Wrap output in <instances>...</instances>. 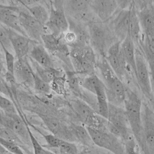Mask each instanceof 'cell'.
Wrapping results in <instances>:
<instances>
[{"label": "cell", "mask_w": 154, "mask_h": 154, "mask_svg": "<svg viewBox=\"0 0 154 154\" xmlns=\"http://www.w3.org/2000/svg\"><path fill=\"white\" fill-rule=\"evenodd\" d=\"M143 102L137 94L126 88L124 109L127 115L133 137L137 143L141 154H148L147 150L142 120Z\"/></svg>", "instance_id": "cell-1"}, {"label": "cell", "mask_w": 154, "mask_h": 154, "mask_svg": "<svg viewBox=\"0 0 154 154\" xmlns=\"http://www.w3.org/2000/svg\"><path fill=\"white\" fill-rule=\"evenodd\" d=\"M97 59L96 70L105 87L106 97L109 104L122 107L124 106L126 88L108 63L105 57Z\"/></svg>", "instance_id": "cell-2"}, {"label": "cell", "mask_w": 154, "mask_h": 154, "mask_svg": "<svg viewBox=\"0 0 154 154\" xmlns=\"http://www.w3.org/2000/svg\"><path fill=\"white\" fill-rule=\"evenodd\" d=\"M88 26L90 46L100 57H106L110 46L119 40L106 23L98 20L90 22Z\"/></svg>", "instance_id": "cell-3"}, {"label": "cell", "mask_w": 154, "mask_h": 154, "mask_svg": "<svg viewBox=\"0 0 154 154\" xmlns=\"http://www.w3.org/2000/svg\"><path fill=\"white\" fill-rule=\"evenodd\" d=\"M69 57L73 69L78 75L86 77L96 74V54L91 46L70 48Z\"/></svg>", "instance_id": "cell-4"}, {"label": "cell", "mask_w": 154, "mask_h": 154, "mask_svg": "<svg viewBox=\"0 0 154 154\" xmlns=\"http://www.w3.org/2000/svg\"><path fill=\"white\" fill-rule=\"evenodd\" d=\"M107 120L108 131L120 138L123 142L133 137L124 108L109 103Z\"/></svg>", "instance_id": "cell-5"}, {"label": "cell", "mask_w": 154, "mask_h": 154, "mask_svg": "<svg viewBox=\"0 0 154 154\" xmlns=\"http://www.w3.org/2000/svg\"><path fill=\"white\" fill-rule=\"evenodd\" d=\"M70 104L75 112L87 127L108 131L107 119L98 114L84 100L76 98L72 100Z\"/></svg>", "instance_id": "cell-6"}, {"label": "cell", "mask_w": 154, "mask_h": 154, "mask_svg": "<svg viewBox=\"0 0 154 154\" xmlns=\"http://www.w3.org/2000/svg\"><path fill=\"white\" fill-rule=\"evenodd\" d=\"M64 1H51L49 19L45 26L48 32L58 37L68 31L69 23L64 7Z\"/></svg>", "instance_id": "cell-7"}, {"label": "cell", "mask_w": 154, "mask_h": 154, "mask_svg": "<svg viewBox=\"0 0 154 154\" xmlns=\"http://www.w3.org/2000/svg\"><path fill=\"white\" fill-rule=\"evenodd\" d=\"M136 78L140 90L154 111V96L151 87L150 72L147 61L138 50L136 54Z\"/></svg>", "instance_id": "cell-8"}, {"label": "cell", "mask_w": 154, "mask_h": 154, "mask_svg": "<svg viewBox=\"0 0 154 154\" xmlns=\"http://www.w3.org/2000/svg\"><path fill=\"white\" fill-rule=\"evenodd\" d=\"M94 144L112 154H125L123 141L108 131L86 127Z\"/></svg>", "instance_id": "cell-9"}, {"label": "cell", "mask_w": 154, "mask_h": 154, "mask_svg": "<svg viewBox=\"0 0 154 154\" xmlns=\"http://www.w3.org/2000/svg\"><path fill=\"white\" fill-rule=\"evenodd\" d=\"M18 14L21 27L31 40L43 44L42 36L48 32L45 26L36 20L19 1Z\"/></svg>", "instance_id": "cell-10"}, {"label": "cell", "mask_w": 154, "mask_h": 154, "mask_svg": "<svg viewBox=\"0 0 154 154\" xmlns=\"http://www.w3.org/2000/svg\"><path fill=\"white\" fill-rule=\"evenodd\" d=\"M64 7L66 15L77 21L86 24L94 21H100L92 11L89 1H64Z\"/></svg>", "instance_id": "cell-11"}, {"label": "cell", "mask_w": 154, "mask_h": 154, "mask_svg": "<svg viewBox=\"0 0 154 154\" xmlns=\"http://www.w3.org/2000/svg\"><path fill=\"white\" fill-rule=\"evenodd\" d=\"M0 118L1 126L12 130L17 134L24 144L29 146L32 145L28 131L29 127L18 113L8 116L1 111Z\"/></svg>", "instance_id": "cell-12"}, {"label": "cell", "mask_w": 154, "mask_h": 154, "mask_svg": "<svg viewBox=\"0 0 154 154\" xmlns=\"http://www.w3.org/2000/svg\"><path fill=\"white\" fill-rule=\"evenodd\" d=\"M133 5L128 9H121L113 19L108 21V26L119 41L122 42L129 33Z\"/></svg>", "instance_id": "cell-13"}, {"label": "cell", "mask_w": 154, "mask_h": 154, "mask_svg": "<svg viewBox=\"0 0 154 154\" xmlns=\"http://www.w3.org/2000/svg\"><path fill=\"white\" fill-rule=\"evenodd\" d=\"M34 73L28 56L16 59L14 75L18 84L27 88H34Z\"/></svg>", "instance_id": "cell-14"}, {"label": "cell", "mask_w": 154, "mask_h": 154, "mask_svg": "<svg viewBox=\"0 0 154 154\" xmlns=\"http://www.w3.org/2000/svg\"><path fill=\"white\" fill-rule=\"evenodd\" d=\"M121 42L116 41L110 46L105 58L113 71L122 81L126 76L128 67L121 52Z\"/></svg>", "instance_id": "cell-15"}, {"label": "cell", "mask_w": 154, "mask_h": 154, "mask_svg": "<svg viewBox=\"0 0 154 154\" xmlns=\"http://www.w3.org/2000/svg\"><path fill=\"white\" fill-rule=\"evenodd\" d=\"M19 10L17 5H1L0 21L4 26L27 37L20 25L18 14Z\"/></svg>", "instance_id": "cell-16"}, {"label": "cell", "mask_w": 154, "mask_h": 154, "mask_svg": "<svg viewBox=\"0 0 154 154\" xmlns=\"http://www.w3.org/2000/svg\"><path fill=\"white\" fill-rule=\"evenodd\" d=\"M89 3L94 13L104 23L111 19L119 7L118 1L115 0H91Z\"/></svg>", "instance_id": "cell-17"}, {"label": "cell", "mask_w": 154, "mask_h": 154, "mask_svg": "<svg viewBox=\"0 0 154 154\" xmlns=\"http://www.w3.org/2000/svg\"><path fill=\"white\" fill-rule=\"evenodd\" d=\"M144 138L148 154H154V111L146 103L142 107Z\"/></svg>", "instance_id": "cell-18"}, {"label": "cell", "mask_w": 154, "mask_h": 154, "mask_svg": "<svg viewBox=\"0 0 154 154\" xmlns=\"http://www.w3.org/2000/svg\"><path fill=\"white\" fill-rule=\"evenodd\" d=\"M66 16L69 23L68 31L74 33L76 36V45L75 48L90 46V36L88 24L77 21L67 15Z\"/></svg>", "instance_id": "cell-19"}, {"label": "cell", "mask_w": 154, "mask_h": 154, "mask_svg": "<svg viewBox=\"0 0 154 154\" xmlns=\"http://www.w3.org/2000/svg\"><path fill=\"white\" fill-rule=\"evenodd\" d=\"M28 57L42 67L49 69H55L54 61L43 44L32 41Z\"/></svg>", "instance_id": "cell-20"}, {"label": "cell", "mask_w": 154, "mask_h": 154, "mask_svg": "<svg viewBox=\"0 0 154 154\" xmlns=\"http://www.w3.org/2000/svg\"><path fill=\"white\" fill-rule=\"evenodd\" d=\"M8 31L15 54V59L27 56L32 40L14 30L8 28Z\"/></svg>", "instance_id": "cell-21"}, {"label": "cell", "mask_w": 154, "mask_h": 154, "mask_svg": "<svg viewBox=\"0 0 154 154\" xmlns=\"http://www.w3.org/2000/svg\"><path fill=\"white\" fill-rule=\"evenodd\" d=\"M38 116L53 135L65 141L74 139L69 127H66L55 117L42 114H38Z\"/></svg>", "instance_id": "cell-22"}, {"label": "cell", "mask_w": 154, "mask_h": 154, "mask_svg": "<svg viewBox=\"0 0 154 154\" xmlns=\"http://www.w3.org/2000/svg\"><path fill=\"white\" fill-rule=\"evenodd\" d=\"M135 43L131 36L128 35L121 42L120 50L122 56L125 60L127 66L133 73L134 76H136V54L137 49Z\"/></svg>", "instance_id": "cell-23"}, {"label": "cell", "mask_w": 154, "mask_h": 154, "mask_svg": "<svg viewBox=\"0 0 154 154\" xmlns=\"http://www.w3.org/2000/svg\"><path fill=\"white\" fill-rule=\"evenodd\" d=\"M142 31L147 34L154 30V8L146 5L137 13Z\"/></svg>", "instance_id": "cell-24"}, {"label": "cell", "mask_w": 154, "mask_h": 154, "mask_svg": "<svg viewBox=\"0 0 154 154\" xmlns=\"http://www.w3.org/2000/svg\"><path fill=\"white\" fill-rule=\"evenodd\" d=\"M95 95L98 101V113L107 119L109 111V103L106 97L105 87L103 82L96 87Z\"/></svg>", "instance_id": "cell-25"}, {"label": "cell", "mask_w": 154, "mask_h": 154, "mask_svg": "<svg viewBox=\"0 0 154 154\" xmlns=\"http://www.w3.org/2000/svg\"><path fill=\"white\" fill-rule=\"evenodd\" d=\"M28 57L34 72L41 79L49 84L52 82L55 76L63 74H62L61 71L56 69H49L44 68L35 62L32 58L28 56Z\"/></svg>", "instance_id": "cell-26"}, {"label": "cell", "mask_w": 154, "mask_h": 154, "mask_svg": "<svg viewBox=\"0 0 154 154\" xmlns=\"http://www.w3.org/2000/svg\"><path fill=\"white\" fill-rule=\"evenodd\" d=\"M73 137L83 145L91 147L94 143L91 139L87 127L72 124L69 127Z\"/></svg>", "instance_id": "cell-27"}, {"label": "cell", "mask_w": 154, "mask_h": 154, "mask_svg": "<svg viewBox=\"0 0 154 154\" xmlns=\"http://www.w3.org/2000/svg\"><path fill=\"white\" fill-rule=\"evenodd\" d=\"M141 31L142 29L140 26L137 13L136 12L135 8L133 5L131 10V18L128 35L131 36L136 45L139 44L141 41L142 38L141 35Z\"/></svg>", "instance_id": "cell-28"}, {"label": "cell", "mask_w": 154, "mask_h": 154, "mask_svg": "<svg viewBox=\"0 0 154 154\" xmlns=\"http://www.w3.org/2000/svg\"><path fill=\"white\" fill-rule=\"evenodd\" d=\"M65 74L67 76V83L69 88L72 93L80 98L82 89L81 86V77L72 70L66 71Z\"/></svg>", "instance_id": "cell-29"}, {"label": "cell", "mask_w": 154, "mask_h": 154, "mask_svg": "<svg viewBox=\"0 0 154 154\" xmlns=\"http://www.w3.org/2000/svg\"><path fill=\"white\" fill-rule=\"evenodd\" d=\"M39 2L31 7L26 8L36 20L45 26L49 20L50 14L46 8L40 4Z\"/></svg>", "instance_id": "cell-30"}, {"label": "cell", "mask_w": 154, "mask_h": 154, "mask_svg": "<svg viewBox=\"0 0 154 154\" xmlns=\"http://www.w3.org/2000/svg\"><path fill=\"white\" fill-rule=\"evenodd\" d=\"M102 82V80L96 74L81 78V86L82 88L94 94L96 87Z\"/></svg>", "instance_id": "cell-31"}, {"label": "cell", "mask_w": 154, "mask_h": 154, "mask_svg": "<svg viewBox=\"0 0 154 154\" xmlns=\"http://www.w3.org/2000/svg\"><path fill=\"white\" fill-rule=\"evenodd\" d=\"M42 40L46 50L54 56L57 51V37L47 32L42 35Z\"/></svg>", "instance_id": "cell-32"}, {"label": "cell", "mask_w": 154, "mask_h": 154, "mask_svg": "<svg viewBox=\"0 0 154 154\" xmlns=\"http://www.w3.org/2000/svg\"><path fill=\"white\" fill-rule=\"evenodd\" d=\"M67 83V76L65 73L59 76H56L51 83L52 90L60 95H65L66 93L65 85Z\"/></svg>", "instance_id": "cell-33"}, {"label": "cell", "mask_w": 154, "mask_h": 154, "mask_svg": "<svg viewBox=\"0 0 154 154\" xmlns=\"http://www.w3.org/2000/svg\"><path fill=\"white\" fill-rule=\"evenodd\" d=\"M0 138L19 145L24 144L15 132L11 129L3 126H1L0 128Z\"/></svg>", "instance_id": "cell-34"}, {"label": "cell", "mask_w": 154, "mask_h": 154, "mask_svg": "<svg viewBox=\"0 0 154 154\" xmlns=\"http://www.w3.org/2000/svg\"><path fill=\"white\" fill-rule=\"evenodd\" d=\"M34 76V90L40 94L45 95L50 94L52 91L51 84L42 80L35 73Z\"/></svg>", "instance_id": "cell-35"}, {"label": "cell", "mask_w": 154, "mask_h": 154, "mask_svg": "<svg viewBox=\"0 0 154 154\" xmlns=\"http://www.w3.org/2000/svg\"><path fill=\"white\" fill-rule=\"evenodd\" d=\"M0 42L1 47L6 49L10 53L15 55L7 28L2 24H1L0 28Z\"/></svg>", "instance_id": "cell-36"}, {"label": "cell", "mask_w": 154, "mask_h": 154, "mask_svg": "<svg viewBox=\"0 0 154 154\" xmlns=\"http://www.w3.org/2000/svg\"><path fill=\"white\" fill-rule=\"evenodd\" d=\"M143 41L140 43L144 48L145 55H151L154 56V30L147 34H143Z\"/></svg>", "instance_id": "cell-37"}, {"label": "cell", "mask_w": 154, "mask_h": 154, "mask_svg": "<svg viewBox=\"0 0 154 154\" xmlns=\"http://www.w3.org/2000/svg\"><path fill=\"white\" fill-rule=\"evenodd\" d=\"M0 108L1 111L8 116L17 114V110L13 102L2 96L0 97Z\"/></svg>", "instance_id": "cell-38"}, {"label": "cell", "mask_w": 154, "mask_h": 154, "mask_svg": "<svg viewBox=\"0 0 154 154\" xmlns=\"http://www.w3.org/2000/svg\"><path fill=\"white\" fill-rule=\"evenodd\" d=\"M5 57L6 71L14 75V64L15 62V56L14 54L8 51L6 49L2 47Z\"/></svg>", "instance_id": "cell-39"}, {"label": "cell", "mask_w": 154, "mask_h": 154, "mask_svg": "<svg viewBox=\"0 0 154 154\" xmlns=\"http://www.w3.org/2000/svg\"><path fill=\"white\" fill-rule=\"evenodd\" d=\"M58 149L59 153L57 154H78L76 145L69 141L64 140Z\"/></svg>", "instance_id": "cell-40"}, {"label": "cell", "mask_w": 154, "mask_h": 154, "mask_svg": "<svg viewBox=\"0 0 154 154\" xmlns=\"http://www.w3.org/2000/svg\"><path fill=\"white\" fill-rule=\"evenodd\" d=\"M125 154H141L137 143L133 137L124 142Z\"/></svg>", "instance_id": "cell-41"}, {"label": "cell", "mask_w": 154, "mask_h": 154, "mask_svg": "<svg viewBox=\"0 0 154 154\" xmlns=\"http://www.w3.org/2000/svg\"><path fill=\"white\" fill-rule=\"evenodd\" d=\"M41 134L45 139L47 145L51 148L58 149L64 141L52 134Z\"/></svg>", "instance_id": "cell-42"}, {"label": "cell", "mask_w": 154, "mask_h": 154, "mask_svg": "<svg viewBox=\"0 0 154 154\" xmlns=\"http://www.w3.org/2000/svg\"><path fill=\"white\" fill-rule=\"evenodd\" d=\"M0 144L1 146L12 154H25L19 145L16 143L9 142L0 138Z\"/></svg>", "instance_id": "cell-43"}, {"label": "cell", "mask_w": 154, "mask_h": 154, "mask_svg": "<svg viewBox=\"0 0 154 154\" xmlns=\"http://www.w3.org/2000/svg\"><path fill=\"white\" fill-rule=\"evenodd\" d=\"M29 135H30L31 141L32 145L34 150V154H47L46 150L43 149V147L39 144L38 141L35 138L30 129H28Z\"/></svg>", "instance_id": "cell-44"}, {"label": "cell", "mask_w": 154, "mask_h": 154, "mask_svg": "<svg viewBox=\"0 0 154 154\" xmlns=\"http://www.w3.org/2000/svg\"><path fill=\"white\" fill-rule=\"evenodd\" d=\"M0 154H12V153L8 152V150H6L2 146L0 147Z\"/></svg>", "instance_id": "cell-45"}, {"label": "cell", "mask_w": 154, "mask_h": 154, "mask_svg": "<svg viewBox=\"0 0 154 154\" xmlns=\"http://www.w3.org/2000/svg\"><path fill=\"white\" fill-rule=\"evenodd\" d=\"M99 154H112V153H110V152H101V153H99Z\"/></svg>", "instance_id": "cell-46"}]
</instances>
